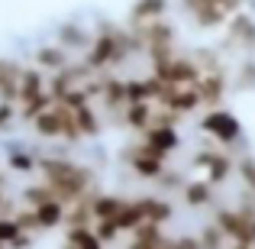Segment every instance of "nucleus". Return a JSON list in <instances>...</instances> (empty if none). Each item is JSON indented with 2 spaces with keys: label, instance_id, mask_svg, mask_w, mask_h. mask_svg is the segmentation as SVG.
Segmentation results:
<instances>
[{
  "label": "nucleus",
  "instance_id": "f257e3e1",
  "mask_svg": "<svg viewBox=\"0 0 255 249\" xmlns=\"http://www.w3.org/2000/svg\"><path fill=\"white\" fill-rule=\"evenodd\" d=\"M204 130H210L217 139H223V143H233V139L239 136V123L233 117H226V113H210V117L204 120Z\"/></svg>",
  "mask_w": 255,
  "mask_h": 249
},
{
  "label": "nucleus",
  "instance_id": "f03ea898",
  "mask_svg": "<svg viewBox=\"0 0 255 249\" xmlns=\"http://www.w3.org/2000/svg\"><path fill=\"white\" fill-rule=\"evenodd\" d=\"M129 162L136 165V172L145 175V178H155V175L162 172V156H158V152H152L149 146H145V149H132L129 152Z\"/></svg>",
  "mask_w": 255,
  "mask_h": 249
},
{
  "label": "nucleus",
  "instance_id": "7ed1b4c3",
  "mask_svg": "<svg viewBox=\"0 0 255 249\" xmlns=\"http://www.w3.org/2000/svg\"><path fill=\"white\" fill-rule=\"evenodd\" d=\"M32 214H36L39 227H55L58 220L65 217V207H62V201H58V198H49V201H39Z\"/></svg>",
  "mask_w": 255,
  "mask_h": 249
},
{
  "label": "nucleus",
  "instance_id": "20e7f679",
  "mask_svg": "<svg viewBox=\"0 0 255 249\" xmlns=\"http://www.w3.org/2000/svg\"><path fill=\"white\" fill-rule=\"evenodd\" d=\"M62 123H65V110H42L36 113V130L42 136H58L62 133Z\"/></svg>",
  "mask_w": 255,
  "mask_h": 249
},
{
  "label": "nucleus",
  "instance_id": "39448f33",
  "mask_svg": "<svg viewBox=\"0 0 255 249\" xmlns=\"http://www.w3.org/2000/svg\"><path fill=\"white\" fill-rule=\"evenodd\" d=\"M120 207H123V201H117V198H97V201L91 204V217H97V220H113Z\"/></svg>",
  "mask_w": 255,
  "mask_h": 249
},
{
  "label": "nucleus",
  "instance_id": "423d86ee",
  "mask_svg": "<svg viewBox=\"0 0 255 249\" xmlns=\"http://www.w3.org/2000/svg\"><path fill=\"white\" fill-rule=\"evenodd\" d=\"M68 243L75 249H100V240L94 237L87 227H71L68 230Z\"/></svg>",
  "mask_w": 255,
  "mask_h": 249
},
{
  "label": "nucleus",
  "instance_id": "0eeeda50",
  "mask_svg": "<svg viewBox=\"0 0 255 249\" xmlns=\"http://www.w3.org/2000/svg\"><path fill=\"white\" fill-rule=\"evenodd\" d=\"M210 201V185H204V181H194V185H187V204L191 207H200Z\"/></svg>",
  "mask_w": 255,
  "mask_h": 249
},
{
  "label": "nucleus",
  "instance_id": "6e6552de",
  "mask_svg": "<svg viewBox=\"0 0 255 249\" xmlns=\"http://www.w3.org/2000/svg\"><path fill=\"white\" fill-rule=\"evenodd\" d=\"M68 220H71V227H84L87 220H91V204H75L71 214H68Z\"/></svg>",
  "mask_w": 255,
  "mask_h": 249
},
{
  "label": "nucleus",
  "instance_id": "1a4fd4ad",
  "mask_svg": "<svg viewBox=\"0 0 255 249\" xmlns=\"http://www.w3.org/2000/svg\"><path fill=\"white\" fill-rule=\"evenodd\" d=\"M197 243H200V249H217L223 243V233H220L217 227H210V230H204V237H200Z\"/></svg>",
  "mask_w": 255,
  "mask_h": 249
},
{
  "label": "nucleus",
  "instance_id": "9d476101",
  "mask_svg": "<svg viewBox=\"0 0 255 249\" xmlns=\"http://www.w3.org/2000/svg\"><path fill=\"white\" fill-rule=\"evenodd\" d=\"M117 230H120V227H117V224H113V220H100V230H97V233H94V237H97V240H100V243H110V240H113V237H117Z\"/></svg>",
  "mask_w": 255,
  "mask_h": 249
},
{
  "label": "nucleus",
  "instance_id": "9b49d317",
  "mask_svg": "<svg viewBox=\"0 0 255 249\" xmlns=\"http://www.w3.org/2000/svg\"><path fill=\"white\" fill-rule=\"evenodd\" d=\"M16 224H13V220H0V243H10L13 237H16Z\"/></svg>",
  "mask_w": 255,
  "mask_h": 249
},
{
  "label": "nucleus",
  "instance_id": "f8f14e48",
  "mask_svg": "<svg viewBox=\"0 0 255 249\" xmlns=\"http://www.w3.org/2000/svg\"><path fill=\"white\" fill-rule=\"evenodd\" d=\"M171 249H200V243L194 237H181V240H174V243H168Z\"/></svg>",
  "mask_w": 255,
  "mask_h": 249
},
{
  "label": "nucleus",
  "instance_id": "ddd939ff",
  "mask_svg": "<svg viewBox=\"0 0 255 249\" xmlns=\"http://www.w3.org/2000/svg\"><path fill=\"white\" fill-rule=\"evenodd\" d=\"M10 165H13V168H23V172H26V168H32V159H26L23 152H13V156H10Z\"/></svg>",
  "mask_w": 255,
  "mask_h": 249
},
{
  "label": "nucleus",
  "instance_id": "4468645a",
  "mask_svg": "<svg viewBox=\"0 0 255 249\" xmlns=\"http://www.w3.org/2000/svg\"><path fill=\"white\" fill-rule=\"evenodd\" d=\"M243 175H246V181L255 188V162L252 159H243Z\"/></svg>",
  "mask_w": 255,
  "mask_h": 249
},
{
  "label": "nucleus",
  "instance_id": "2eb2a0df",
  "mask_svg": "<svg viewBox=\"0 0 255 249\" xmlns=\"http://www.w3.org/2000/svg\"><path fill=\"white\" fill-rule=\"evenodd\" d=\"M10 113H13V107H10V104H0V126H6Z\"/></svg>",
  "mask_w": 255,
  "mask_h": 249
}]
</instances>
